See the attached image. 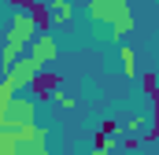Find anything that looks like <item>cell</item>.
<instances>
[{"label":"cell","instance_id":"cell-1","mask_svg":"<svg viewBox=\"0 0 159 155\" xmlns=\"http://www.w3.org/2000/svg\"><path fill=\"white\" fill-rule=\"evenodd\" d=\"M34 33H41L37 22H34V15L26 11V7H19L15 15H11V30H7V48H4V70L15 63V59H22L26 55V48L34 44Z\"/></svg>","mask_w":159,"mask_h":155},{"label":"cell","instance_id":"cell-2","mask_svg":"<svg viewBox=\"0 0 159 155\" xmlns=\"http://www.w3.org/2000/svg\"><path fill=\"white\" fill-rule=\"evenodd\" d=\"M89 15L96 22H107L115 30V37H126L133 30V15H129V4L126 0H93L89 4Z\"/></svg>","mask_w":159,"mask_h":155},{"label":"cell","instance_id":"cell-3","mask_svg":"<svg viewBox=\"0 0 159 155\" xmlns=\"http://www.w3.org/2000/svg\"><path fill=\"white\" fill-rule=\"evenodd\" d=\"M26 126H34V104H30V96L26 100H7V104H0V129H7V133H19V129H26Z\"/></svg>","mask_w":159,"mask_h":155},{"label":"cell","instance_id":"cell-4","mask_svg":"<svg viewBox=\"0 0 159 155\" xmlns=\"http://www.w3.org/2000/svg\"><path fill=\"white\" fill-rule=\"evenodd\" d=\"M59 89H63V78H59V70H52V67H41L37 74H34V81H30L34 100H52Z\"/></svg>","mask_w":159,"mask_h":155},{"label":"cell","instance_id":"cell-5","mask_svg":"<svg viewBox=\"0 0 159 155\" xmlns=\"http://www.w3.org/2000/svg\"><path fill=\"white\" fill-rule=\"evenodd\" d=\"M30 55L37 59L41 67H52V63H56V55H59V48H56L52 33H37V37H34V44H30Z\"/></svg>","mask_w":159,"mask_h":155},{"label":"cell","instance_id":"cell-6","mask_svg":"<svg viewBox=\"0 0 159 155\" xmlns=\"http://www.w3.org/2000/svg\"><path fill=\"white\" fill-rule=\"evenodd\" d=\"M141 89H144V96H148L152 104H159V81H156L152 70H144V74H141Z\"/></svg>","mask_w":159,"mask_h":155},{"label":"cell","instance_id":"cell-7","mask_svg":"<svg viewBox=\"0 0 159 155\" xmlns=\"http://www.w3.org/2000/svg\"><path fill=\"white\" fill-rule=\"evenodd\" d=\"M52 15L56 22H70V0H52Z\"/></svg>","mask_w":159,"mask_h":155},{"label":"cell","instance_id":"cell-8","mask_svg":"<svg viewBox=\"0 0 159 155\" xmlns=\"http://www.w3.org/2000/svg\"><path fill=\"white\" fill-rule=\"evenodd\" d=\"M119 55H122V70L133 78L137 74V55H133V48H119Z\"/></svg>","mask_w":159,"mask_h":155},{"label":"cell","instance_id":"cell-9","mask_svg":"<svg viewBox=\"0 0 159 155\" xmlns=\"http://www.w3.org/2000/svg\"><path fill=\"white\" fill-rule=\"evenodd\" d=\"M52 100H56V104H59V107H78V104H74V96H67V92H63V89H59V92H56V96H52Z\"/></svg>","mask_w":159,"mask_h":155},{"label":"cell","instance_id":"cell-10","mask_svg":"<svg viewBox=\"0 0 159 155\" xmlns=\"http://www.w3.org/2000/svg\"><path fill=\"white\" fill-rule=\"evenodd\" d=\"M141 144H144V137H126V140H122V148H126V152H137Z\"/></svg>","mask_w":159,"mask_h":155},{"label":"cell","instance_id":"cell-11","mask_svg":"<svg viewBox=\"0 0 159 155\" xmlns=\"http://www.w3.org/2000/svg\"><path fill=\"white\" fill-rule=\"evenodd\" d=\"M126 129H129V133H141V129H144V118H141V115L129 118V122H126Z\"/></svg>","mask_w":159,"mask_h":155},{"label":"cell","instance_id":"cell-12","mask_svg":"<svg viewBox=\"0 0 159 155\" xmlns=\"http://www.w3.org/2000/svg\"><path fill=\"white\" fill-rule=\"evenodd\" d=\"M100 129H104V133H111V137H115V133H122V129H119V122H115V118H107V122H104Z\"/></svg>","mask_w":159,"mask_h":155}]
</instances>
